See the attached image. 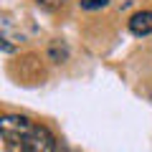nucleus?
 <instances>
[{
    "label": "nucleus",
    "mask_w": 152,
    "mask_h": 152,
    "mask_svg": "<svg viewBox=\"0 0 152 152\" xmlns=\"http://www.w3.org/2000/svg\"><path fill=\"white\" fill-rule=\"evenodd\" d=\"M33 129L31 119L28 117H20V114H5L3 119H0V134H3V140L10 142V145H15V142H20L28 137V132Z\"/></svg>",
    "instance_id": "nucleus-1"
},
{
    "label": "nucleus",
    "mask_w": 152,
    "mask_h": 152,
    "mask_svg": "<svg viewBox=\"0 0 152 152\" xmlns=\"http://www.w3.org/2000/svg\"><path fill=\"white\" fill-rule=\"evenodd\" d=\"M23 152H56V137L51 134L48 127L33 124V129L28 132V137L20 145Z\"/></svg>",
    "instance_id": "nucleus-2"
},
{
    "label": "nucleus",
    "mask_w": 152,
    "mask_h": 152,
    "mask_svg": "<svg viewBox=\"0 0 152 152\" xmlns=\"http://www.w3.org/2000/svg\"><path fill=\"white\" fill-rule=\"evenodd\" d=\"M129 31L134 36H150L152 33V10H140L129 18Z\"/></svg>",
    "instance_id": "nucleus-3"
},
{
    "label": "nucleus",
    "mask_w": 152,
    "mask_h": 152,
    "mask_svg": "<svg viewBox=\"0 0 152 152\" xmlns=\"http://www.w3.org/2000/svg\"><path fill=\"white\" fill-rule=\"evenodd\" d=\"M48 56H51V61H56V64H64V61L69 58V46H66L64 41H51Z\"/></svg>",
    "instance_id": "nucleus-4"
},
{
    "label": "nucleus",
    "mask_w": 152,
    "mask_h": 152,
    "mask_svg": "<svg viewBox=\"0 0 152 152\" xmlns=\"http://www.w3.org/2000/svg\"><path fill=\"white\" fill-rule=\"evenodd\" d=\"M66 3H69V0H36V5L41 8V10H48V13L61 10V8H64Z\"/></svg>",
    "instance_id": "nucleus-5"
},
{
    "label": "nucleus",
    "mask_w": 152,
    "mask_h": 152,
    "mask_svg": "<svg viewBox=\"0 0 152 152\" xmlns=\"http://www.w3.org/2000/svg\"><path fill=\"white\" fill-rule=\"evenodd\" d=\"M109 0H81V8L84 10H99V8H107Z\"/></svg>",
    "instance_id": "nucleus-6"
}]
</instances>
